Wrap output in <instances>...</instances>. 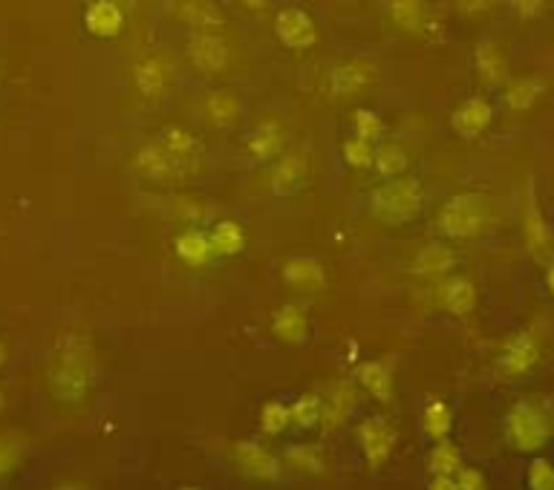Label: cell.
I'll return each mask as SVG.
<instances>
[{"label":"cell","instance_id":"obj_1","mask_svg":"<svg viewBox=\"0 0 554 490\" xmlns=\"http://www.w3.org/2000/svg\"><path fill=\"white\" fill-rule=\"evenodd\" d=\"M425 208V194L416 179H387L381 188L373 191V211L390 225H407Z\"/></svg>","mask_w":554,"mask_h":490},{"label":"cell","instance_id":"obj_2","mask_svg":"<svg viewBox=\"0 0 554 490\" xmlns=\"http://www.w3.org/2000/svg\"><path fill=\"white\" fill-rule=\"evenodd\" d=\"M488 217V202L477 191H462L445 199L439 211V231L448 240H471L477 237Z\"/></svg>","mask_w":554,"mask_h":490},{"label":"cell","instance_id":"obj_3","mask_svg":"<svg viewBox=\"0 0 554 490\" xmlns=\"http://www.w3.org/2000/svg\"><path fill=\"white\" fill-rule=\"evenodd\" d=\"M174 64L165 52H142L127 64V81L133 87V93L145 101H162L174 87Z\"/></svg>","mask_w":554,"mask_h":490},{"label":"cell","instance_id":"obj_4","mask_svg":"<svg viewBox=\"0 0 554 490\" xmlns=\"http://www.w3.org/2000/svg\"><path fill=\"white\" fill-rule=\"evenodd\" d=\"M523 234H526V248L531 251V257L543 266H549L554 260V237L549 220L540 208V199H537V188H534V179H529L526 185V199H523Z\"/></svg>","mask_w":554,"mask_h":490},{"label":"cell","instance_id":"obj_5","mask_svg":"<svg viewBox=\"0 0 554 490\" xmlns=\"http://www.w3.org/2000/svg\"><path fill=\"white\" fill-rule=\"evenodd\" d=\"M378 67L376 61H364V58H355V61H344V64H335L327 73L324 81V93L332 101H341V98H353L358 93H364L367 87H373L378 81Z\"/></svg>","mask_w":554,"mask_h":490},{"label":"cell","instance_id":"obj_6","mask_svg":"<svg viewBox=\"0 0 554 490\" xmlns=\"http://www.w3.org/2000/svg\"><path fill=\"white\" fill-rule=\"evenodd\" d=\"M133 171L139 173L142 179H148V182H179L194 168L188 162H182L179 156H174L168 147H162L156 139H151L148 145L139 147V153L133 156Z\"/></svg>","mask_w":554,"mask_h":490},{"label":"cell","instance_id":"obj_7","mask_svg":"<svg viewBox=\"0 0 554 490\" xmlns=\"http://www.w3.org/2000/svg\"><path fill=\"white\" fill-rule=\"evenodd\" d=\"M90 384H93V369L84 349H67L52 372V392L61 401H78L87 395Z\"/></svg>","mask_w":554,"mask_h":490},{"label":"cell","instance_id":"obj_8","mask_svg":"<svg viewBox=\"0 0 554 490\" xmlns=\"http://www.w3.org/2000/svg\"><path fill=\"white\" fill-rule=\"evenodd\" d=\"M275 35L283 49H292V52H303V49H312L318 44V26L301 6L277 9Z\"/></svg>","mask_w":554,"mask_h":490},{"label":"cell","instance_id":"obj_9","mask_svg":"<svg viewBox=\"0 0 554 490\" xmlns=\"http://www.w3.org/2000/svg\"><path fill=\"white\" fill-rule=\"evenodd\" d=\"M188 58L191 64L205 75L226 73L231 49H228L226 38L211 32V29H194L188 35Z\"/></svg>","mask_w":554,"mask_h":490},{"label":"cell","instance_id":"obj_10","mask_svg":"<svg viewBox=\"0 0 554 490\" xmlns=\"http://www.w3.org/2000/svg\"><path fill=\"white\" fill-rule=\"evenodd\" d=\"M286 139H289V133H286L283 122L275 119V116H269V119H260V122L254 124L252 130L243 136V150H246V156H249L252 162L263 165V162L277 159V153L286 147Z\"/></svg>","mask_w":554,"mask_h":490},{"label":"cell","instance_id":"obj_11","mask_svg":"<svg viewBox=\"0 0 554 490\" xmlns=\"http://www.w3.org/2000/svg\"><path fill=\"white\" fill-rule=\"evenodd\" d=\"M494 122V107L482 96L465 98L454 113H451V127L462 142H477L479 136Z\"/></svg>","mask_w":554,"mask_h":490},{"label":"cell","instance_id":"obj_12","mask_svg":"<svg viewBox=\"0 0 554 490\" xmlns=\"http://www.w3.org/2000/svg\"><path fill=\"white\" fill-rule=\"evenodd\" d=\"M508 436L520 450H537L549 439L546 418L540 416L529 404H517L508 416Z\"/></svg>","mask_w":554,"mask_h":490},{"label":"cell","instance_id":"obj_13","mask_svg":"<svg viewBox=\"0 0 554 490\" xmlns=\"http://www.w3.org/2000/svg\"><path fill=\"white\" fill-rule=\"evenodd\" d=\"M309 179V156L306 153H286L280 156L272 171V194L280 199L301 194V188Z\"/></svg>","mask_w":554,"mask_h":490},{"label":"cell","instance_id":"obj_14","mask_svg":"<svg viewBox=\"0 0 554 490\" xmlns=\"http://www.w3.org/2000/svg\"><path fill=\"white\" fill-rule=\"evenodd\" d=\"M205 119L211 127L217 130H231L243 122L246 116V101L237 90H214L211 96L205 98Z\"/></svg>","mask_w":554,"mask_h":490},{"label":"cell","instance_id":"obj_15","mask_svg":"<svg viewBox=\"0 0 554 490\" xmlns=\"http://www.w3.org/2000/svg\"><path fill=\"white\" fill-rule=\"evenodd\" d=\"M84 26L93 38L110 41L116 35H122L125 29V12L116 0H93L84 9Z\"/></svg>","mask_w":554,"mask_h":490},{"label":"cell","instance_id":"obj_16","mask_svg":"<svg viewBox=\"0 0 554 490\" xmlns=\"http://www.w3.org/2000/svg\"><path fill=\"white\" fill-rule=\"evenodd\" d=\"M500 372L503 375H526L534 364H537V341L531 332H514L505 341L503 352H500Z\"/></svg>","mask_w":554,"mask_h":490},{"label":"cell","instance_id":"obj_17","mask_svg":"<svg viewBox=\"0 0 554 490\" xmlns=\"http://www.w3.org/2000/svg\"><path fill=\"white\" fill-rule=\"evenodd\" d=\"M361 444H364V453L370 459V465H381L390 453H393V444H396V430L393 424L384 416L367 418L361 424Z\"/></svg>","mask_w":554,"mask_h":490},{"label":"cell","instance_id":"obj_18","mask_svg":"<svg viewBox=\"0 0 554 490\" xmlns=\"http://www.w3.org/2000/svg\"><path fill=\"white\" fill-rule=\"evenodd\" d=\"M156 142L162 147H168L174 156H179L182 162H188V165L197 171V165L202 162V153H205V147H202L197 133L185 130L182 124H168V127L156 136Z\"/></svg>","mask_w":554,"mask_h":490},{"label":"cell","instance_id":"obj_19","mask_svg":"<svg viewBox=\"0 0 554 490\" xmlns=\"http://www.w3.org/2000/svg\"><path fill=\"white\" fill-rule=\"evenodd\" d=\"M474 70L488 87H503L508 81V61L494 41H479L474 47Z\"/></svg>","mask_w":554,"mask_h":490},{"label":"cell","instance_id":"obj_20","mask_svg":"<svg viewBox=\"0 0 554 490\" xmlns=\"http://www.w3.org/2000/svg\"><path fill=\"white\" fill-rule=\"evenodd\" d=\"M439 300H442L445 312H451L456 318H465L477 309V286L468 277H451L442 283Z\"/></svg>","mask_w":554,"mask_h":490},{"label":"cell","instance_id":"obj_21","mask_svg":"<svg viewBox=\"0 0 554 490\" xmlns=\"http://www.w3.org/2000/svg\"><path fill=\"white\" fill-rule=\"evenodd\" d=\"M280 274L295 289H321L324 280H327L324 266L315 257H292L280 266Z\"/></svg>","mask_w":554,"mask_h":490},{"label":"cell","instance_id":"obj_22","mask_svg":"<svg viewBox=\"0 0 554 490\" xmlns=\"http://www.w3.org/2000/svg\"><path fill=\"white\" fill-rule=\"evenodd\" d=\"M387 15L402 32L419 35L428 26V0H387Z\"/></svg>","mask_w":554,"mask_h":490},{"label":"cell","instance_id":"obj_23","mask_svg":"<svg viewBox=\"0 0 554 490\" xmlns=\"http://www.w3.org/2000/svg\"><path fill=\"white\" fill-rule=\"evenodd\" d=\"M174 251H177L179 260L185 266H191V269H202V266H208L214 260V248H211V240H208L205 231H185V234H179L177 243H174Z\"/></svg>","mask_w":554,"mask_h":490},{"label":"cell","instance_id":"obj_24","mask_svg":"<svg viewBox=\"0 0 554 490\" xmlns=\"http://www.w3.org/2000/svg\"><path fill=\"white\" fill-rule=\"evenodd\" d=\"M306 329H309V320H306L298 303H286V306L275 309V315H272V332H275L280 341H306Z\"/></svg>","mask_w":554,"mask_h":490},{"label":"cell","instance_id":"obj_25","mask_svg":"<svg viewBox=\"0 0 554 490\" xmlns=\"http://www.w3.org/2000/svg\"><path fill=\"white\" fill-rule=\"evenodd\" d=\"M546 90H543V84L537 81V78H508L503 84V101L508 110H514V113H526L531 110L540 96H543Z\"/></svg>","mask_w":554,"mask_h":490},{"label":"cell","instance_id":"obj_26","mask_svg":"<svg viewBox=\"0 0 554 490\" xmlns=\"http://www.w3.org/2000/svg\"><path fill=\"white\" fill-rule=\"evenodd\" d=\"M410 168V156L399 142H384L373 150V171L381 179H399Z\"/></svg>","mask_w":554,"mask_h":490},{"label":"cell","instance_id":"obj_27","mask_svg":"<svg viewBox=\"0 0 554 490\" xmlns=\"http://www.w3.org/2000/svg\"><path fill=\"white\" fill-rule=\"evenodd\" d=\"M208 240L214 248V257H237L246 248V231L234 220H220L208 231Z\"/></svg>","mask_w":554,"mask_h":490},{"label":"cell","instance_id":"obj_28","mask_svg":"<svg viewBox=\"0 0 554 490\" xmlns=\"http://www.w3.org/2000/svg\"><path fill=\"white\" fill-rule=\"evenodd\" d=\"M237 462L243 467L246 476H254V479H275L277 462L252 441H240L237 444Z\"/></svg>","mask_w":554,"mask_h":490},{"label":"cell","instance_id":"obj_29","mask_svg":"<svg viewBox=\"0 0 554 490\" xmlns=\"http://www.w3.org/2000/svg\"><path fill=\"white\" fill-rule=\"evenodd\" d=\"M451 266H454L451 248L433 243L416 254V266H413V269L419 271V274H425V277H439V274H445Z\"/></svg>","mask_w":554,"mask_h":490},{"label":"cell","instance_id":"obj_30","mask_svg":"<svg viewBox=\"0 0 554 490\" xmlns=\"http://www.w3.org/2000/svg\"><path fill=\"white\" fill-rule=\"evenodd\" d=\"M182 15L191 21L194 29H211V26L223 24V15L217 12V6L211 0H185Z\"/></svg>","mask_w":554,"mask_h":490},{"label":"cell","instance_id":"obj_31","mask_svg":"<svg viewBox=\"0 0 554 490\" xmlns=\"http://www.w3.org/2000/svg\"><path fill=\"white\" fill-rule=\"evenodd\" d=\"M373 150H376L373 142L353 136V139H344L341 156H344V162L350 168H355V171H367V168H373Z\"/></svg>","mask_w":554,"mask_h":490},{"label":"cell","instance_id":"obj_32","mask_svg":"<svg viewBox=\"0 0 554 490\" xmlns=\"http://www.w3.org/2000/svg\"><path fill=\"white\" fill-rule=\"evenodd\" d=\"M358 381L381 401L390 398V372H387L384 364H364V367L358 369Z\"/></svg>","mask_w":554,"mask_h":490},{"label":"cell","instance_id":"obj_33","mask_svg":"<svg viewBox=\"0 0 554 490\" xmlns=\"http://www.w3.org/2000/svg\"><path fill=\"white\" fill-rule=\"evenodd\" d=\"M289 416L301 427H315L324 416V401L318 395H303L295 401V407H289Z\"/></svg>","mask_w":554,"mask_h":490},{"label":"cell","instance_id":"obj_34","mask_svg":"<svg viewBox=\"0 0 554 490\" xmlns=\"http://www.w3.org/2000/svg\"><path fill=\"white\" fill-rule=\"evenodd\" d=\"M459 467H462L459 453H456V447H451V444H439V447L430 453V473H433V476H454L456 479Z\"/></svg>","mask_w":554,"mask_h":490},{"label":"cell","instance_id":"obj_35","mask_svg":"<svg viewBox=\"0 0 554 490\" xmlns=\"http://www.w3.org/2000/svg\"><path fill=\"white\" fill-rule=\"evenodd\" d=\"M353 124H355V136H358V139H367V142H373V145H376L378 139L384 136V122L378 119L373 110H364V107H361V110H355Z\"/></svg>","mask_w":554,"mask_h":490},{"label":"cell","instance_id":"obj_36","mask_svg":"<svg viewBox=\"0 0 554 490\" xmlns=\"http://www.w3.org/2000/svg\"><path fill=\"white\" fill-rule=\"evenodd\" d=\"M425 430L433 439H442L451 430V410L442 401H430L425 410Z\"/></svg>","mask_w":554,"mask_h":490},{"label":"cell","instance_id":"obj_37","mask_svg":"<svg viewBox=\"0 0 554 490\" xmlns=\"http://www.w3.org/2000/svg\"><path fill=\"white\" fill-rule=\"evenodd\" d=\"M289 421H292L289 407H283L280 401H269V404L263 407V413H260V424H263L266 433H283Z\"/></svg>","mask_w":554,"mask_h":490},{"label":"cell","instance_id":"obj_38","mask_svg":"<svg viewBox=\"0 0 554 490\" xmlns=\"http://www.w3.org/2000/svg\"><path fill=\"white\" fill-rule=\"evenodd\" d=\"M350 404H353V392L347 390V387H338V390L332 392L329 404H324V416L338 421V418H344V413H350Z\"/></svg>","mask_w":554,"mask_h":490},{"label":"cell","instance_id":"obj_39","mask_svg":"<svg viewBox=\"0 0 554 490\" xmlns=\"http://www.w3.org/2000/svg\"><path fill=\"white\" fill-rule=\"evenodd\" d=\"M529 482L534 490H554V467L546 459H537L529 470Z\"/></svg>","mask_w":554,"mask_h":490},{"label":"cell","instance_id":"obj_40","mask_svg":"<svg viewBox=\"0 0 554 490\" xmlns=\"http://www.w3.org/2000/svg\"><path fill=\"white\" fill-rule=\"evenodd\" d=\"M508 6L520 21H534L543 12V0H508Z\"/></svg>","mask_w":554,"mask_h":490},{"label":"cell","instance_id":"obj_41","mask_svg":"<svg viewBox=\"0 0 554 490\" xmlns=\"http://www.w3.org/2000/svg\"><path fill=\"white\" fill-rule=\"evenodd\" d=\"M456 488L485 490V482H482V476H479L477 470H471V467H459V473H456Z\"/></svg>","mask_w":554,"mask_h":490},{"label":"cell","instance_id":"obj_42","mask_svg":"<svg viewBox=\"0 0 554 490\" xmlns=\"http://www.w3.org/2000/svg\"><path fill=\"white\" fill-rule=\"evenodd\" d=\"M494 3H497V0H459V9H462V15H468V18H479V15H485V12H491Z\"/></svg>","mask_w":554,"mask_h":490},{"label":"cell","instance_id":"obj_43","mask_svg":"<svg viewBox=\"0 0 554 490\" xmlns=\"http://www.w3.org/2000/svg\"><path fill=\"white\" fill-rule=\"evenodd\" d=\"M430 490H459L454 476H430Z\"/></svg>","mask_w":554,"mask_h":490},{"label":"cell","instance_id":"obj_44","mask_svg":"<svg viewBox=\"0 0 554 490\" xmlns=\"http://www.w3.org/2000/svg\"><path fill=\"white\" fill-rule=\"evenodd\" d=\"M243 9H249V12H263L266 6H269V0H237Z\"/></svg>","mask_w":554,"mask_h":490},{"label":"cell","instance_id":"obj_45","mask_svg":"<svg viewBox=\"0 0 554 490\" xmlns=\"http://www.w3.org/2000/svg\"><path fill=\"white\" fill-rule=\"evenodd\" d=\"M546 283H549V289H552L554 294V260L546 266Z\"/></svg>","mask_w":554,"mask_h":490},{"label":"cell","instance_id":"obj_46","mask_svg":"<svg viewBox=\"0 0 554 490\" xmlns=\"http://www.w3.org/2000/svg\"><path fill=\"white\" fill-rule=\"evenodd\" d=\"M58 490H87V488H81V485H67V488H58Z\"/></svg>","mask_w":554,"mask_h":490},{"label":"cell","instance_id":"obj_47","mask_svg":"<svg viewBox=\"0 0 554 490\" xmlns=\"http://www.w3.org/2000/svg\"><path fill=\"white\" fill-rule=\"evenodd\" d=\"M6 361V352H3V346H0V364Z\"/></svg>","mask_w":554,"mask_h":490},{"label":"cell","instance_id":"obj_48","mask_svg":"<svg viewBox=\"0 0 554 490\" xmlns=\"http://www.w3.org/2000/svg\"><path fill=\"white\" fill-rule=\"evenodd\" d=\"M185 490H197V488H185Z\"/></svg>","mask_w":554,"mask_h":490}]
</instances>
